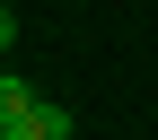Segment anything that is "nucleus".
<instances>
[{
    "instance_id": "obj_1",
    "label": "nucleus",
    "mask_w": 158,
    "mask_h": 140,
    "mask_svg": "<svg viewBox=\"0 0 158 140\" xmlns=\"http://www.w3.org/2000/svg\"><path fill=\"white\" fill-rule=\"evenodd\" d=\"M27 114H35V88H27L18 70H0V140H18V131H27Z\"/></svg>"
},
{
    "instance_id": "obj_2",
    "label": "nucleus",
    "mask_w": 158,
    "mask_h": 140,
    "mask_svg": "<svg viewBox=\"0 0 158 140\" xmlns=\"http://www.w3.org/2000/svg\"><path fill=\"white\" fill-rule=\"evenodd\" d=\"M18 140H70V105L35 96V114H27V131H18Z\"/></svg>"
},
{
    "instance_id": "obj_3",
    "label": "nucleus",
    "mask_w": 158,
    "mask_h": 140,
    "mask_svg": "<svg viewBox=\"0 0 158 140\" xmlns=\"http://www.w3.org/2000/svg\"><path fill=\"white\" fill-rule=\"evenodd\" d=\"M18 44V9H0V53H9Z\"/></svg>"
},
{
    "instance_id": "obj_4",
    "label": "nucleus",
    "mask_w": 158,
    "mask_h": 140,
    "mask_svg": "<svg viewBox=\"0 0 158 140\" xmlns=\"http://www.w3.org/2000/svg\"><path fill=\"white\" fill-rule=\"evenodd\" d=\"M0 9H18V0H0Z\"/></svg>"
}]
</instances>
